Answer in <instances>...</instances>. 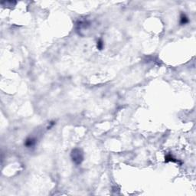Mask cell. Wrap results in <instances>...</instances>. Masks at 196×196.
Instances as JSON below:
<instances>
[{
	"label": "cell",
	"mask_w": 196,
	"mask_h": 196,
	"mask_svg": "<svg viewBox=\"0 0 196 196\" xmlns=\"http://www.w3.org/2000/svg\"><path fill=\"white\" fill-rule=\"evenodd\" d=\"M71 159L72 161L76 164L79 165L82 163L84 160V155L80 149H74L71 152Z\"/></svg>",
	"instance_id": "cell-1"
},
{
	"label": "cell",
	"mask_w": 196,
	"mask_h": 196,
	"mask_svg": "<svg viewBox=\"0 0 196 196\" xmlns=\"http://www.w3.org/2000/svg\"><path fill=\"white\" fill-rule=\"evenodd\" d=\"M36 143V140L32 138V137H28L25 140V143H24V145L28 147V148H30V147H32L35 145Z\"/></svg>",
	"instance_id": "cell-2"
},
{
	"label": "cell",
	"mask_w": 196,
	"mask_h": 196,
	"mask_svg": "<svg viewBox=\"0 0 196 196\" xmlns=\"http://www.w3.org/2000/svg\"><path fill=\"white\" fill-rule=\"evenodd\" d=\"M189 22V19L187 17V15L184 13H182L180 15V24L181 25H186Z\"/></svg>",
	"instance_id": "cell-3"
},
{
	"label": "cell",
	"mask_w": 196,
	"mask_h": 196,
	"mask_svg": "<svg viewBox=\"0 0 196 196\" xmlns=\"http://www.w3.org/2000/svg\"><path fill=\"white\" fill-rule=\"evenodd\" d=\"M103 43L102 40L100 39V40L97 41V48H98L99 50H101V49L103 48Z\"/></svg>",
	"instance_id": "cell-4"
},
{
	"label": "cell",
	"mask_w": 196,
	"mask_h": 196,
	"mask_svg": "<svg viewBox=\"0 0 196 196\" xmlns=\"http://www.w3.org/2000/svg\"><path fill=\"white\" fill-rule=\"evenodd\" d=\"M169 161H170V162H177L176 160H175L174 158L172 157L171 155H169L166 157V162H169Z\"/></svg>",
	"instance_id": "cell-5"
}]
</instances>
